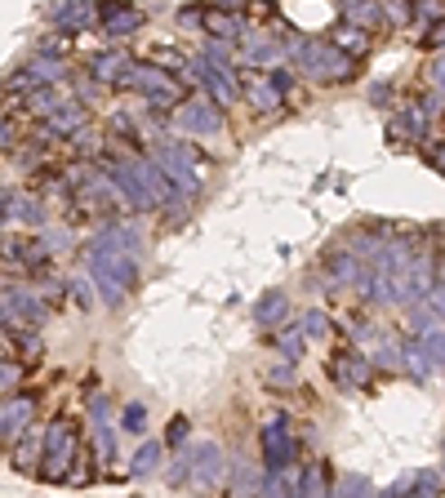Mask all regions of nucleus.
Returning a JSON list of instances; mask_svg holds the SVG:
<instances>
[{"mask_svg":"<svg viewBox=\"0 0 445 498\" xmlns=\"http://www.w3.org/2000/svg\"><path fill=\"white\" fill-rule=\"evenodd\" d=\"M401 365H405V370H410V374H414L419 383H428V379H432V374L441 370V365H437V361L428 356V347H423L419 338H410V343L401 347Z\"/></svg>","mask_w":445,"mask_h":498,"instance_id":"5701e85b","label":"nucleus"},{"mask_svg":"<svg viewBox=\"0 0 445 498\" xmlns=\"http://www.w3.org/2000/svg\"><path fill=\"white\" fill-rule=\"evenodd\" d=\"M437 285H441V268H437L432 249H419V254H414V263H410V272H405V303H410V307H414V303H423Z\"/></svg>","mask_w":445,"mask_h":498,"instance_id":"f8f14e48","label":"nucleus"},{"mask_svg":"<svg viewBox=\"0 0 445 498\" xmlns=\"http://www.w3.org/2000/svg\"><path fill=\"white\" fill-rule=\"evenodd\" d=\"M152 161H156V169H161L169 183H174V192H178V196H196V192H201L196 152H192L187 143H174V138L156 143V147H152Z\"/></svg>","mask_w":445,"mask_h":498,"instance_id":"7ed1b4c3","label":"nucleus"},{"mask_svg":"<svg viewBox=\"0 0 445 498\" xmlns=\"http://www.w3.org/2000/svg\"><path fill=\"white\" fill-rule=\"evenodd\" d=\"M183 463H187V485H192L196 494H214L222 472H227V458H222V449L214 441H201Z\"/></svg>","mask_w":445,"mask_h":498,"instance_id":"0eeeda50","label":"nucleus"},{"mask_svg":"<svg viewBox=\"0 0 445 498\" xmlns=\"http://www.w3.org/2000/svg\"><path fill=\"white\" fill-rule=\"evenodd\" d=\"M321 268H326V277L338 280V285H347V280H356V272H361V258L352 254V249H326V258H321Z\"/></svg>","mask_w":445,"mask_h":498,"instance_id":"b1692460","label":"nucleus"},{"mask_svg":"<svg viewBox=\"0 0 445 498\" xmlns=\"http://www.w3.org/2000/svg\"><path fill=\"white\" fill-rule=\"evenodd\" d=\"M379 5H383V23H388V27H410L414 0H379Z\"/></svg>","mask_w":445,"mask_h":498,"instance_id":"72a5a7b5","label":"nucleus"},{"mask_svg":"<svg viewBox=\"0 0 445 498\" xmlns=\"http://www.w3.org/2000/svg\"><path fill=\"white\" fill-rule=\"evenodd\" d=\"M178 23H183L187 32H192V27H196V32H205V9H183V14H178Z\"/></svg>","mask_w":445,"mask_h":498,"instance_id":"a18cd8bd","label":"nucleus"},{"mask_svg":"<svg viewBox=\"0 0 445 498\" xmlns=\"http://www.w3.org/2000/svg\"><path fill=\"white\" fill-rule=\"evenodd\" d=\"M143 27V9L125 5V0H108L103 5V36L108 41H120V36H134Z\"/></svg>","mask_w":445,"mask_h":498,"instance_id":"4468645a","label":"nucleus"},{"mask_svg":"<svg viewBox=\"0 0 445 498\" xmlns=\"http://www.w3.org/2000/svg\"><path fill=\"white\" fill-rule=\"evenodd\" d=\"M214 9H227V14H241V18H245L250 0H214Z\"/></svg>","mask_w":445,"mask_h":498,"instance_id":"5fc2aeb1","label":"nucleus"},{"mask_svg":"<svg viewBox=\"0 0 445 498\" xmlns=\"http://www.w3.org/2000/svg\"><path fill=\"white\" fill-rule=\"evenodd\" d=\"M272 338H277L280 356H285L289 365H294V361L303 356V347H308V338H303V330H298V325H289V330H277V334H272Z\"/></svg>","mask_w":445,"mask_h":498,"instance_id":"7c9ffc66","label":"nucleus"},{"mask_svg":"<svg viewBox=\"0 0 445 498\" xmlns=\"http://www.w3.org/2000/svg\"><path fill=\"white\" fill-rule=\"evenodd\" d=\"M330 45H334V50H343V54L356 62V58L370 54L374 36H370V32H361V27H352V23H338V27L330 32Z\"/></svg>","mask_w":445,"mask_h":498,"instance_id":"aec40b11","label":"nucleus"},{"mask_svg":"<svg viewBox=\"0 0 445 498\" xmlns=\"http://www.w3.org/2000/svg\"><path fill=\"white\" fill-rule=\"evenodd\" d=\"M423 45H428V50H437V54H445V23H437V27L423 36Z\"/></svg>","mask_w":445,"mask_h":498,"instance_id":"09e8293b","label":"nucleus"},{"mask_svg":"<svg viewBox=\"0 0 445 498\" xmlns=\"http://www.w3.org/2000/svg\"><path fill=\"white\" fill-rule=\"evenodd\" d=\"M289 54V45H280L272 36H245V50H241V62H250V67H277L280 58Z\"/></svg>","mask_w":445,"mask_h":498,"instance_id":"6ab92c4d","label":"nucleus"},{"mask_svg":"<svg viewBox=\"0 0 445 498\" xmlns=\"http://www.w3.org/2000/svg\"><path fill=\"white\" fill-rule=\"evenodd\" d=\"M245 99H250V108H259V111H277L280 108V94L272 89V80H254V85L245 89Z\"/></svg>","mask_w":445,"mask_h":498,"instance_id":"2f4dec72","label":"nucleus"},{"mask_svg":"<svg viewBox=\"0 0 445 498\" xmlns=\"http://www.w3.org/2000/svg\"><path fill=\"white\" fill-rule=\"evenodd\" d=\"M410 498H441V476L437 472H414V494Z\"/></svg>","mask_w":445,"mask_h":498,"instance_id":"58836bf2","label":"nucleus"},{"mask_svg":"<svg viewBox=\"0 0 445 498\" xmlns=\"http://www.w3.org/2000/svg\"><path fill=\"white\" fill-rule=\"evenodd\" d=\"M388 138H392V143H405V138H410V125H405L401 116H392V120H388Z\"/></svg>","mask_w":445,"mask_h":498,"instance_id":"8fccbe9b","label":"nucleus"},{"mask_svg":"<svg viewBox=\"0 0 445 498\" xmlns=\"http://www.w3.org/2000/svg\"><path fill=\"white\" fill-rule=\"evenodd\" d=\"M289 58H294L298 76L321 80V85H330V80H352V71H356V62L343 54V50H334L330 41H289Z\"/></svg>","mask_w":445,"mask_h":498,"instance_id":"f03ea898","label":"nucleus"},{"mask_svg":"<svg viewBox=\"0 0 445 498\" xmlns=\"http://www.w3.org/2000/svg\"><path fill=\"white\" fill-rule=\"evenodd\" d=\"M161 458H166V445H161V441H143V449L134 454V467H129V472H134V476H152V472L161 467Z\"/></svg>","mask_w":445,"mask_h":498,"instance_id":"c756f323","label":"nucleus"},{"mask_svg":"<svg viewBox=\"0 0 445 498\" xmlns=\"http://www.w3.org/2000/svg\"><path fill=\"white\" fill-rule=\"evenodd\" d=\"M120 428H125L129 437H143V432H147V409H143L138 400H129V405L120 409Z\"/></svg>","mask_w":445,"mask_h":498,"instance_id":"f704fd0d","label":"nucleus"},{"mask_svg":"<svg viewBox=\"0 0 445 498\" xmlns=\"http://www.w3.org/2000/svg\"><path fill=\"white\" fill-rule=\"evenodd\" d=\"M174 120H178L183 134H192V138H210V134H219L222 129V108H214L210 99H187L183 108L174 111Z\"/></svg>","mask_w":445,"mask_h":498,"instance_id":"9b49d317","label":"nucleus"},{"mask_svg":"<svg viewBox=\"0 0 445 498\" xmlns=\"http://www.w3.org/2000/svg\"><path fill=\"white\" fill-rule=\"evenodd\" d=\"M71 285H76V303L90 307V289H85V280H71Z\"/></svg>","mask_w":445,"mask_h":498,"instance_id":"4d7b16f0","label":"nucleus"},{"mask_svg":"<svg viewBox=\"0 0 445 498\" xmlns=\"http://www.w3.org/2000/svg\"><path fill=\"white\" fill-rule=\"evenodd\" d=\"M268 383H280V388H289V383H294V370H289V365H280V370H268Z\"/></svg>","mask_w":445,"mask_h":498,"instance_id":"603ef678","label":"nucleus"},{"mask_svg":"<svg viewBox=\"0 0 445 498\" xmlns=\"http://www.w3.org/2000/svg\"><path fill=\"white\" fill-rule=\"evenodd\" d=\"M268 80H272V89H277L280 99H285V89H289V85H294V76H289V71H285V67H272V76H268Z\"/></svg>","mask_w":445,"mask_h":498,"instance_id":"de8ad7c7","label":"nucleus"},{"mask_svg":"<svg viewBox=\"0 0 445 498\" xmlns=\"http://www.w3.org/2000/svg\"><path fill=\"white\" fill-rule=\"evenodd\" d=\"M414 23L423 32H432L437 23H445V0H414Z\"/></svg>","mask_w":445,"mask_h":498,"instance_id":"473e14b6","label":"nucleus"},{"mask_svg":"<svg viewBox=\"0 0 445 498\" xmlns=\"http://www.w3.org/2000/svg\"><path fill=\"white\" fill-rule=\"evenodd\" d=\"M201 58H210V62H219V67H232V62H241L236 45H227V41H210V45H205V54H201Z\"/></svg>","mask_w":445,"mask_h":498,"instance_id":"ea45409f","label":"nucleus"},{"mask_svg":"<svg viewBox=\"0 0 445 498\" xmlns=\"http://www.w3.org/2000/svg\"><path fill=\"white\" fill-rule=\"evenodd\" d=\"M27 76H32V85H50V80H62V67L50 62V58H36V62L27 67Z\"/></svg>","mask_w":445,"mask_h":498,"instance_id":"e433bc0d","label":"nucleus"},{"mask_svg":"<svg viewBox=\"0 0 445 498\" xmlns=\"http://www.w3.org/2000/svg\"><path fill=\"white\" fill-rule=\"evenodd\" d=\"M419 343L428 347V356H432V361H437V365H441V370H445V330H441V325H432V330L423 334Z\"/></svg>","mask_w":445,"mask_h":498,"instance_id":"a19ab883","label":"nucleus"},{"mask_svg":"<svg viewBox=\"0 0 445 498\" xmlns=\"http://www.w3.org/2000/svg\"><path fill=\"white\" fill-rule=\"evenodd\" d=\"M187 441V418H174L169 423V445H183Z\"/></svg>","mask_w":445,"mask_h":498,"instance_id":"864d4df0","label":"nucleus"},{"mask_svg":"<svg viewBox=\"0 0 445 498\" xmlns=\"http://www.w3.org/2000/svg\"><path fill=\"white\" fill-rule=\"evenodd\" d=\"M392 99V85H374V89H370V103H388Z\"/></svg>","mask_w":445,"mask_h":498,"instance_id":"6e6d98bb","label":"nucleus"},{"mask_svg":"<svg viewBox=\"0 0 445 498\" xmlns=\"http://www.w3.org/2000/svg\"><path fill=\"white\" fill-rule=\"evenodd\" d=\"M80 458V437H76V428L67 423V418H58L50 423V432H45V449H41V476L45 481H67L71 476V463Z\"/></svg>","mask_w":445,"mask_h":498,"instance_id":"39448f33","label":"nucleus"},{"mask_svg":"<svg viewBox=\"0 0 445 498\" xmlns=\"http://www.w3.org/2000/svg\"><path fill=\"white\" fill-rule=\"evenodd\" d=\"M285 321H289V294H285V289H268V294L254 303V325L277 334V330H285Z\"/></svg>","mask_w":445,"mask_h":498,"instance_id":"dca6fc26","label":"nucleus"},{"mask_svg":"<svg viewBox=\"0 0 445 498\" xmlns=\"http://www.w3.org/2000/svg\"><path fill=\"white\" fill-rule=\"evenodd\" d=\"M334 498H392L388 490H374L365 476H356V472H343L338 481H334Z\"/></svg>","mask_w":445,"mask_h":498,"instance_id":"a878e982","label":"nucleus"},{"mask_svg":"<svg viewBox=\"0 0 445 498\" xmlns=\"http://www.w3.org/2000/svg\"><path fill=\"white\" fill-rule=\"evenodd\" d=\"M134 58L120 54V50H111V54H99L90 62V71L99 76V80H108V85H120V89H129V80H134Z\"/></svg>","mask_w":445,"mask_h":498,"instance_id":"f3484780","label":"nucleus"},{"mask_svg":"<svg viewBox=\"0 0 445 498\" xmlns=\"http://www.w3.org/2000/svg\"><path fill=\"white\" fill-rule=\"evenodd\" d=\"M0 321H9V325H41L45 321V303L27 285H9L0 294Z\"/></svg>","mask_w":445,"mask_h":498,"instance_id":"9d476101","label":"nucleus"},{"mask_svg":"<svg viewBox=\"0 0 445 498\" xmlns=\"http://www.w3.org/2000/svg\"><path fill=\"white\" fill-rule=\"evenodd\" d=\"M428 85H432V89H441V94H445V54H437L432 62H428Z\"/></svg>","mask_w":445,"mask_h":498,"instance_id":"37998d69","label":"nucleus"},{"mask_svg":"<svg viewBox=\"0 0 445 498\" xmlns=\"http://www.w3.org/2000/svg\"><path fill=\"white\" fill-rule=\"evenodd\" d=\"M298 494V476L285 467V472H268L263 476V490H259V498H294Z\"/></svg>","mask_w":445,"mask_h":498,"instance_id":"cd10ccee","label":"nucleus"},{"mask_svg":"<svg viewBox=\"0 0 445 498\" xmlns=\"http://www.w3.org/2000/svg\"><path fill=\"white\" fill-rule=\"evenodd\" d=\"M32 414H36V396H5L0 400V441L23 437L27 423H32Z\"/></svg>","mask_w":445,"mask_h":498,"instance_id":"ddd939ff","label":"nucleus"},{"mask_svg":"<svg viewBox=\"0 0 445 498\" xmlns=\"http://www.w3.org/2000/svg\"><path fill=\"white\" fill-rule=\"evenodd\" d=\"M419 147H423V161H428V165L437 169V174H445V152H441V147H432V143H428V138H423V143H419Z\"/></svg>","mask_w":445,"mask_h":498,"instance_id":"c03bdc74","label":"nucleus"},{"mask_svg":"<svg viewBox=\"0 0 445 498\" xmlns=\"http://www.w3.org/2000/svg\"><path fill=\"white\" fill-rule=\"evenodd\" d=\"M343 23H352V27H361V32H383L388 23H383V5L379 0H352L347 9H343Z\"/></svg>","mask_w":445,"mask_h":498,"instance_id":"4be33fe9","label":"nucleus"},{"mask_svg":"<svg viewBox=\"0 0 445 498\" xmlns=\"http://www.w3.org/2000/svg\"><path fill=\"white\" fill-rule=\"evenodd\" d=\"M419 111H423L428 120H432V116H441V111H445V94H441V89H428V94L419 99Z\"/></svg>","mask_w":445,"mask_h":498,"instance_id":"79ce46f5","label":"nucleus"},{"mask_svg":"<svg viewBox=\"0 0 445 498\" xmlns=\"http://www.w3.org/2000/svg\"><path fill=\"white\" fill-rule=\"evenodd\" d=\"M294 498H334V476H330V467H326L321 458L303 467V476H298V494Z\"/></svg>","mask_w":445,"mask_h":498,"instance_id":"412c9836","label":"nucleus"},{"mask_svg":"<svg viewBox=\"0 0 445 498\" xmlns=\"http://www.w3.org/2000/svg\"><path fill=\"white\" fill-rule=\"evenodd\" d=\"M129 89H138V94L152 103V111H156V116H161V111H169V108H183V103H187V85H183V80H174L169 71H161L156 62H138V67H134Z\"/></svg>","mask_w":445,"mask_h":498,"instance_id":"20e7f679","label":"nucleus"},{"mask_svg":"<svg viewBox=\"0 0 445 498\" xmlns=\"http://www.w3.org/2000/svg\"><path fill=\"white\" fill-rule=\"evenodd\" d=\"M298 330H303V338H326L330 334V316L326 312H308L303 321H294Z\"/></svg>","mask_w":445,"mask_h":498,"instance_id":"4c0bfd02","label":"nucleus"},{"mask_svg":"<svg viewBox=\"0 0 445 498\" xmlns=\"http://www.w3.org/2000/svg\"><path fill=\"white\" fill-rule=\"evenodd\" d=\"M263 476H268V472H259V467L241 463V467H236V485H232V498H259V490H263Z\"/></svg>","mask_w":445,"mask_h":498,"instance_id":"c85d7f7f","label":"nucleus"},{"mask_svg":"<svg viewBox=\"0 0 445 498\" xmlns=\"http://www.w3.org/2000/svg\"><path fill=\"white\" fill-rule=\"evenodd\" d=\"M259 449H263V472H285V467H294V458H298V441H294V432H289L285 418H268V423H263Z\"/></svg>","mask_w":445,"mask_h":498,"instance_id":"6e6552de","label":"nucleus"},{"mask_svg":"<svg viewBox=\"0 0 445 498\" xmlns=\"http://www.w3.org/2000/svg\"><path fill=\"white\" fill-rule=\"evenodd\" d=\"M18 379H23V370H18V365H9V361H0V391H9Z\"/></svg>","mask_w":445,"mask_h":498,"instance_id":"49530a36","label":"nucleus"},{"mask_svg":"<svg viewBox=\"0 0 445 498\" xmlns=\"http://www.w3.org/2000/svg\"><path fill=\"white\" fill-rule=\"evenodd\" d=\"M58 108H62V103H58V94L50 89V85H41V89L27 94V111H36V116H54Z\"/></svg>","mask_w":445,"mask_h":498,"instance_id":"c9c22d12","label":"nucleus"},{"mask_svg":"<svg viewBox=\"0 0 445 498\" xmlns=\"http://www.w3.org/2000/svg\"><path fill=\"white\" fill-rule=\"evenodd\" d=\"M90 23H94V5L90 0H67V5L54 9V27H62V32H85Z\"/></svg>","mask_w":445,"mask_h":498,"instance_id":"393cba45","label":"nucleus"},{"mask_svg":"<svg viewBox=\"0 0 445 498\" xmlns=\"http://www.w3.org/2000/svg\"><path fill=\"white\" fill-rule=\"evenodd\" d=\"M134 254H138V236L125 231L120 222H108V227H103L99 236H90V245H85L90 277H94V285H99V294H103L108 307H120L125 294L138 285Z\"/></svg>","mask_w":445,"mask_h":498,"instance_id":"f257e3e1","label":"nucleus"},{"mask_svg":"<svg viewBox=\"0 0 445 498\" xmlns=\"http://www.w3.org/2000/svg\"><path fill=\"white\" fill-rule=\"evenodd\" d=\"M85 116H90V111L80 108V103H62V108L50 116V134H76V129H85Z\"/></svg>","mask_w":445,"mask_h":498,"instance_id":"bb28decb","label":"nucleus"},{"mask_svg":"<svg viewBox=\"0 0 445 498\" xmlns=\"http://www.w3.org/2000/svg\"><path fill=\"white\" fill-rule=\"evenodd\" d=\"M205 36H214V41H227V45H236V41H245L250 36V27H245V18L241 14H227V9H205Z\"/></svg>","mask_w":445,"mask_h":498,"instance_id":"a211bd4d","label":"nucleus"},{"mask_svg":"<svg viewBox=\"0 0 445 498\" xmlns=\"http://www.w3.org/2000/svg\"><path fill=\"white\" fill-rule=\"evenodd\" d=\"M90 437H94V445H99L103 458L116 454V423H111V400L108 396H94V400H90Z\"/></svg>","mask_w":445,"mask_h":498,"instance_id":"2eb2a0df","label":"nucleus"},{"mask_svg":"<svg viewBox=\"0 0 445 498\" xmlns=\"http://www.w3.org/2000/svg\"><path fill=\"white\" fill-rule=\"evenodd\" d=\"M326 370H330V379L338 383V391H365L374 383V361L365 352H356V347H338Z\"/></svg>","mask_w":445,"mask_h":498,"instance_id":"1a4fd4ad","label":"nucleus"},{"mask_svg":"<svg viewBox=\"0 0 445 498\" xmlns=\"http://www.w3.org/2000/svg\"><path fill=\"white\" fill-rule=\"evenodd\" d=\"M205 85V94H210V103L214 108H236V99L245 94L241 89V80H236V71L232 67H219V62H210V58H196V62H187V71H183V85Z\"/></svg>","mask_w":445,"mask_h":498,"instance_id":"423d86ee","label":"nucleus"},{"mask_svg":"<svg viewBox=\"0 0 445 498\" xmlns=\"http://www.w3.org/2000/svg\"><path fill=\"white\" fill-rule=\"evenodd\" d=\"M14 138H18L14 120H9V116H0V147H14Z\"/></svg>","mask_w":445,"mask_h":498,"instance_id":"3c124183","label":"nucleus"}]
</instances>
